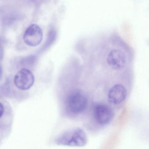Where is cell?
<instances>
[{"mask_svg":"<svg viewBox=\"0 0 149 149\" xmlns=\"http://www.w3.org/2000/svg\"><path fill=\"white\" fill-rule=\"evenodd\" d=\"M107 60L109 65L113 69L121 70L126 64L127 56L123 51L120 49H114L109 52Z\"/></svg>","mask_w":149,"mask_h":149,"instance_id":"6","label":"cell"},{"mask_svg":"<svg viewBox=\"0 0 149 149\" xmlns=\"http://www.w3.org/2000/svg\"><path fill=\"white\" fill-rule=\"evenodd\" d=\"M43 37L42 30L36 24L31 25L27 28L24 35V43L29 46L35 47L40 44Z\"/></svg>","mask_w":149,"mask_h":149,"instance_id":"4","label":"cell"},{"mask_svg":"<svg viewBox=\"0 0 149 149\" xmlns=\"http://www.w3.org/2000/svg\"><path fill=\"white\" fill-rule=\"evenodd\" d=\"M87 142V137L81 129L73 128L61 134L56 139L58 145L73 147H82Z\"/></svg>","mask_w":149,"mask_h":149,"instance_id":"1","label":"cell"},{"mask_svg":"<svg viewBox=\"0 0 149 149\" xmlns=\"http://www.w3.org/2000/svg\"><path fill=\"white\" fill-rule=\"evenodd\" d=\"M14 84L20 90H29L33 86L35 82L34 74L30 70L22 69L15 75Z\"/></svg>","mask_w":149,"mask_h":149,"instance_id":"3","label":"cell"},{"mask_svg":"<svg viewBox=\"0 0 149 149\" xmlns=\"http://www.w3.org/2000/svg\"><path fill=\"white\" fill-rule=\"evenodd\" d=\"M88 99L84 92L79 90L73 91L66 99V107L74 114L82 113L87 107Z\"/></svg>","mask_w":149,"mask_h":149,"instance_id":"2","label":"cell"},{"mask_svg":"<svg viewBox=\"0 0 149 149\" xmlns=\"http://www.w3.org/2000/svg\"><path fill=\"white\" fill-rule=\"evenodd\" d=\"M93 114L95 121L102 126L109 124L114 117V112L112 108L103 104L96 105L94 109Z\"/></svg>","mask_w":149,"mask_h":149,"instance_id":"5","label":"cell"},{"mask_svg":"<svg viewBox=\"0 0 149 149\" xmlns=\"http://www.w3.org/2000/svg\"><path fill=\"white\" fill-rule=\"evenodd\" d=\"M2 75V68L0 64V79L1 78Z\"/></svg>","mask_w":149,"mask_h":149,"instance_id":"9","label":"cell"},{"mask_svg":"<svg viewBox=\"0 0 149 149\" xmlns=\"http://www.w3.org/2000/svg\"><path fill=\"white\" fill-rule=\"evenodd\" d=\"M127 95V90L124 86L120 84H117L110 88L108 98L110 103L117 105L122 102L126 99Z\"/></svg>","mask_w":149,"mask_h":149,"instance_id":"7","label":"cell"},{"mask_svg":"<svg viewBox=\"0 0 149 149\" xmlns=\"http://www.w3.org/2000/svg\"><path fill=\"white\" fill-rule=\"evenodd\" d=\"M4 108L2 103L0 101V118L3 115L4 113Z\"/></svg>","mask_w":149,"mask_h":149,"instance_id":"8","label":"cell"}]
</instances>
